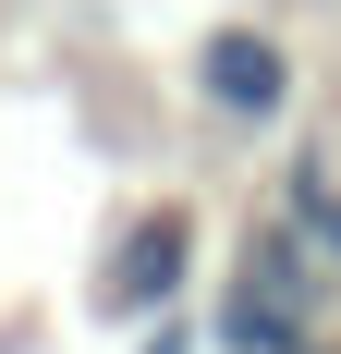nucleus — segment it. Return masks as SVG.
Returning a JSON list of instances; mask_svg holds the SVG:
<instances>
[{
	"mask_svg": "<svg viewBox=\"0 0 341 354\" xmlns=\"http://www.w3.org/2000/svg\"><path fill=\"white\" fill-rule=\"evenodd\" d=\"M195 98L220 110V122H280V110H293V49H280L269 25H207L195 37Z\"/></svg>",
	"mask_w": 341,
	"mask_h": 354,
	"instance_id": "obj_1",
	"label": "nucleus"
},
{
	"mask_svg": "<svg viewBox=\"0 0 341 354\" xmlns=\"http://www.w3.org/2000/svg\"><path fill=\"white\" fill-rule=\"evenodd\" d=\"M135 354H195V330H183V318H146V330H135Z\"/></svg>",
	"mask_w": 341,
	"mask_h": 354,
	"instance_id": "obj_5",
	"label": "nucleus"
},
{
	"mask_svg": "<svg viewBox=\"0 0 341 354\" xmlns=\"http://www.w3.org/2000/svg\"><path fill=\"white\" fill-rule=\"evenodd\" d=\"M305 354H341V342H305Z\"/></svg>",
	"mask_w": 341,
	"mask_h": 354,
	"instance_id": "obj_6",
	"label": "nucleus"
},
{
	"mask_svg": "<svg viewBox=\"0 0 341 354\" xmlns=\"http://www.w3.org/2000/svg\"><path fill=\"white\" fill-rule=\"evenodd\" d=\"M207 342H220V354H305L317 330H305V293H280V281H256V269H244Z\"/></svg>",
	"mask_w": 341,
	"mask_h": 354,
	"instance_id": "obj_3",
	"label": "nucleus"
},
{
	"mask_svg": "<svg viewBox=\"0 0 341 354\" xmlns=\"http://www.w3.org/2000/svg\"><path fill=\"white\" fill-rule=\"evenodd\" d=\"M183 281H195V220H183V208H146L135 232H122V257L98 269V306L146 330V318H170V306H183Z\"/></svg>",
	"mask_w": 341,
	"mask_h": 354,
	"instance_id": "obj_2",
	"label": "nucleus"
},
{
	"mask_svg": "<svg viewBox=\"0 0 341 354\" xmlns=\"http://www.w3.org/2000/svg\"><path fill=\"white\" fill-rule=\"evenodd\" d=\"M293 220H305L317 245H329V269H341V183H329V159H293Z\"/></svg>",
	"mask_w": 341,
	"mask_h": 354,
	"instance_id": "obj_4",
	"label": "nucleus"
}]
</instances>
